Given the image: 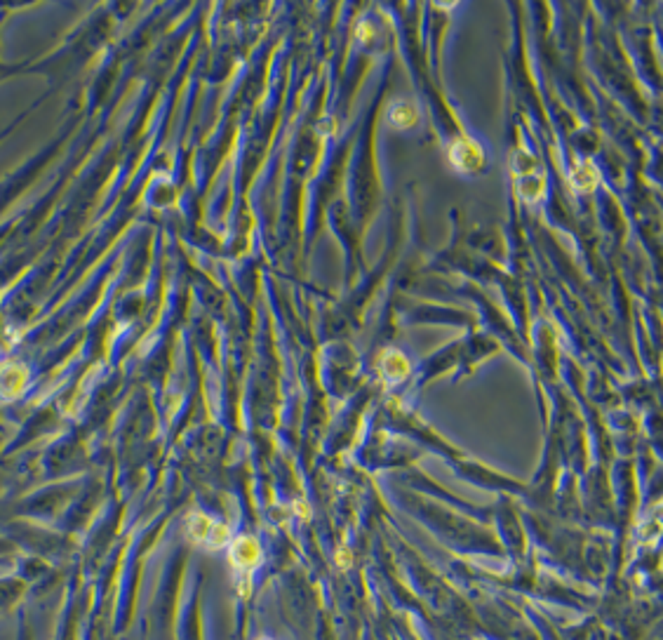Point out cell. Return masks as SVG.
Instances as JSON below:
<instances>
[{"label":"cell","instance_id":"obj_1","mask_svg":"<svg viewBox=\"0 0 663 640\" xmlns=\"http://www.w3.org/2000/svg\"><path fill=\"white\" fill-rule=\"evenodd\" d=\"M228 558H231L233 570L238 572V582H240V593L249 595V577L256 570V565L261 561V549L259 541L254 537H238L231 549H228Z\"/></svg>","mask_w":663,"mask_h":640},{"label":"cell","instance_id":"obj_2","mask_svg":"<svg viewBox=\"0 0 663 640\" xmlns=\"http://www.w3.org/2000/svg\"><path fill=\"white\" fill-rule=\"evenodd\" d=\"M188 534L191 539L198 544H208L210 549H221L228 541V527L215 523L212 518L203 516V513H193L188 518Z\"/></svg>","mask_w":663,"mask_h":640},{"label":"cell","instance_id":"obj_3","mask_svg":"<svg viewBox=\"0 0 663 640\" xmlns=\"http://www.w3.org/2000/svg\"><path fill=\"white\" fill-rule=\"evenodd\" d=\"M449 160H452L461 172H475V170H480L484 163L482 146L473 142L470 137H459L449 146Z\"/></svg>","mask_w":663,"mask_h":640},{"label":"cell","instance_id":"obj_4","mask_svg":"<svg viewBox=\"0 0 663 640\" xmlns=\"http://www.w3.org/2000/svg\"><path fill=\"white\" fill-rule=\"evenodd\" d=\"M381 372L386 374V379L390 384H400L409 374V360L404 358L400 351L388 349L384 353V358H381Z\"/></svg>","mask_w":663,"mask_h":640},{"label":"cell","instance_id":"obj_5","mask_svg":"<svg viewBox=\"0 0 663 640\" xmlns=\"http://www.w3.org/2000/svg\"><path fill=\"white\" fill-rule=\"evenodd\" d=\"M26 372L17 365H7L0 370V395L3 398H14L24 388Z\"/></svg>","mask_w":663,"mask_h":640},{"label":"cell","instance_id":"obj_6","mask_svg":"<svg viewBox=\"0 0 663 640\" xmlns=\"http://www.w3.org/2000/svg\"><path fill=\"white\" fill-rule=\"evenodd\" d=\"M572 186L577 189V191H593L595 186H598V170H595V165L591 163V160H584V163H577L574 165V170H572Z\"/></svg>","mask_w":663,"mask_h":640},{"label":"cell","instance_id":"obj_7","mask_svg":"<svg viewBox=\"0 0 663 640\" xmlns=\"http://www.w3.org/2000/svg\"><path fill=\"white\" fill-rule=\"evenodd\" d=\"M388 120L395 125V128L407 130L416 123V108L409 104V101H395L388 111Z\"/></svg>","mask_w":663,"mask_h":640},{"label":"cell","instance_id":"obj_8","mask_svg":"<svg viewBox=\"0 0 663 640\" xmlns=\"http://www.w3.org/2000/svg\"><path fill=\"white\" fill-rule=\"evenodd\" d=\"M518 186L525 201H539L543 196V176L541 172H529L518 176Z\"/></svg>","mask_w":663,"mask_h":640},{"label":"cell","instance_id":"obj_9","mask_svg":"<svg viewBox=\"0 0 663 640\" xmlns=\"http://www.w3.org/2000/svg\"><path fill=\"white\" fill-rule=\"evenodd\" d=\"M351 561H353V558H351V551H348V549H339V554H336V563L341 565V568H348Z\"/></svg>","mask_w":663,"mask_h":640},{"label":"cell","instance_id":"obj_10","mask_svg":"<svg viewBox=\"0 0 663 640\" xmlns=\"http://www.w3.org/2000/svg\"><path fill=\"white\" fill-rule=\"evenodd\" d=\"M264 640H271V638H264Z\"/></svg>","mask_w":663,"mask_h":640}]
</instances>
